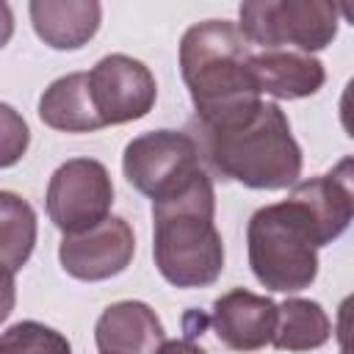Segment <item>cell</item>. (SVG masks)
<instances>
[{
	"label": "cell",
	"instance_id": "6",
	"mask_svg": "<svg viewBox=\"0 0 354 354\" xmlns=\"http://www.w3.org/2000/svg\"><path fill=\"white\" fill-rule=\"evenodd\" d=\"M337 14L332 0H252L238 8V28L263 50L296 47L313 55L337 36Z\"/></svg>",
	"mask_w": 354,
	"mask_h": 354
},
{
	"label": "cell",
	"instance_id": "17",
	"mask_svg": "<svg viewBox=\"0 0 354 354\" xmlns=\"http://www.w3.org/2000/svg\"><path fill=\"white\" fill-rule=\"evenodd\" d=\"M0 354H72L69 340L39 321H19L0 337Z\"/></svg>",
	"mask_w": 354,
	"mask_h": 354
},
{
	"label": "cell",
	"instance_id": "22",
	"mask_svg": "<svg viewBox=\"0 0 354 354\" xmlns=\"http://www.w3.org/2000/svg\"><path fill=\"white\" fill-rule=\"evenodd\" d=\"M158 354H207V351L196 346L191 337H183V340H166Z\"/></svg>",
	"mask_w": 354,
	"mask_h": 354
},
{
	"label": "cell",
	"instance_id": "2",
	"mask_svg": "<svg viewBox=\"0 0 354 354\" xmlns=\"http://www.w3.org/2000/svg\"><path fill=\"white\" fill-rule=\"evenodd\" d=\"M202 160L224 180L257 191L293 188L301 177V147L277 102H252L235 113L188 124Z\"/></svg>",
	"mask_w": 354,
	"mask_h": 354
},
{
	"label": "cell",
	"instance_id": "15",
	"mask_svg": "<svg viewBox=\"0 0 354 354\" xmlns=\"http://www.w3.org/2000/svg\"><path fill=\"white\" fill-rule=\"evenodd\" d=\"M332 337V324L324 307L313 299H285L279 304L277 332L271 346L279 351H313Z\"/></svg>",
	"mask_w": 354,
	"mask_h": 354
},
{
	"label": "cell",
	"instance_id": "21",
	"mask_svg": "<svg viewBox=\"0 0 354 354\" xmlns=\"http://www.w3.org/2000/svg\"><path fill=\"white\" fill-rule=\"evenodd\" d=\"M337 111H340V124H343L346 136L354 138V77L346 83V88H343V94H340Z\"/></svg>",
	"mask_w": 354,
	"mask_h": 354
},
{
	"label": "cell",
	"instance_id": "24",
	"mask_svg": "<svg viewBox=\"0 0 354 354\" xmlns=\"http://www.w3.org/2000/svg\"><path fill=\"white\" fill-rule=\"evenodd\" d=\"M340 354H343V351H340Z\"/></svg>",
	"mask_w": 354,
	"mask_h": 354
},
{
	"label": "cell",
	"instance_id": "14",
	"mask_svg": "<svg viewBox=\"0 0 354 354\" xmlns=\"http://www.w3.org/2000/svg\"><path fill=\"white\" fill-rule=\"evenodd\" d=\"M39 119L61 133H94L105 127L91 97L88 72H69L53 80L39 97Z\"/></svg>",
	"mask_w": 354,
	"mask_h": 354
},
{
	"label": "cell",
	"instance_id": "16",
	"mask_svg": "<svg viewBox=\"0 0 354 354\" xmlns=\"http://www.w3.org/2000/svg\"><path fill=\"white\" fill-rule=\"evenodd\" d=\"M0 243L6 277L11 279L36 246V213L14 191H0Z\"/></svg>",
	"mask_w": 354,
	"mask_h": 354
},
{
	"label": "cell",
	"instance_id": "19",
	"mask_svg": "<svg viewBox=\"0 0 354 354\" xmlns=\"http://www.w3.org/2000/svg\"><path fill=\"white\" fill-rule=\"evenodd\" d=\"M335 337L343 354H354V293H348L337 307Z\"/></svg>",
	"mask_w": 354,
	"mask_h": 354
},
{
	"label": "cell",
	"instance_id": "23",
	"mask_svg": "<svg viewBox=\"0 0 354 354\" xmlns=\"http://www.w3.org/2000/svg\"><path fill=\"white\" fill-rule=\"evenodd\" d=\"M337 11H340L351 25H354V3H340V6H337Z\"/></svg>",
	"mask_w": 354,
	"mask_h": 354
},
{
	"label": "cell",
	"instance_id": "8",
	"mask_svg": "<svg viewBox=\"0 0 354 354\" xmlns=\"http://www.w3.org/2000/svg\"><path fill=\"white\" fill-rule=\"evenodd\" d=\"M88 83L105 127L144 119L158 100V83L149 66L124 53L100 58L88 72Z\"/></svg>",
	"mask_w": 354,
	"mask_h": 354
},
{
	"label": "cell",
	"instance_id": "3",
	"mask_svg": "<svg viewBox=\"0 0 354 354\" xmlns=\"http://www.w3.org/2000/svg\"><path fill=\"white\" fill-rule=\"evenodd\" d=\"M252 55V41L230 19H205L183 33L180 75L194 102V119L210 122L260 100Z\"/></svg>",
	"mask_w": 354,
	"mask_h": 354
},
{
	"label": "cell",
	"instance_id": "11",
	"mask_svg": "<svg viewBox=\"0 0 354 354\" xmlns=\"http://www.w3.org/2000/svg\"><path fill=\"white\" fill-rule=\"evenodd\" d=\"M94 343L100 354H158L166 343V332L149 304L116 301L97 318Z\"/></svg>",
	"mask_w": 354,
	"mask_h": 354
},
{
	"label": "cell",
	"instance_id": "10",
	"mask_svg": "<svg viewBox=\"0 0 354 354\" xmlns=\"http://www.w3.org/2000/svg\"><path fill=\"white\" fill-rule=\"evenodd\" d=\"M279 304L246 288H232L213 301L207 324L216 337L232 351H257L274 340Z\"/></svg>",
	"mask_w": 354,
	"mask_h": 354
},
{
	"label": "cell",
	"instance_id": "20",
	"mask_svg": "<svg viewBox=\"0 0 354 354\" xmlns=\"http://www.w3.org/2000/svg\"><path fill=\"white\" fill-rule=\"evenodd\" d=\"M326 177L335 183V188L340 191V196L346 199V205L351 207V216H354V155L340 158Z\"/></svg>",
	"mask_w": 354,
	"mask_h": 354
},
{
	"label": "cell",
	"instance_id": "1",
	"mask_svg": "<svg viewBox=\"0 0 354 354\" xmlns=\"http://www.w3.org/2000/svg\"><path fill=\"white\" fill-rule=\"evenodd\" d=\"M351 207L321 174L293 185L288 199L252 213L246 227L249 266L268 290L296 293L318 277V249L346 232Z\"/></svg>",
	"mask_w": 354,
	"mask_h": 354
},
{
	"label": "cell",
	"instance_id": "9",
	"mask_svg": "<svg viewBox=\"0 0 354 354\" xmlns=\"http://www.w3.org/2000/svg\"><path fill=\"white\" fill-rule=\"evenodd\" d=\"M133 254H136L133 227L119 216H108L102 224L86 232L64 235L58 246L61 268L80 282H102L122 274L133 263Z\"/></svg>",
	"mask_w": 354,
	"mask_h": 354
},
{
	"label": "cell",
	"instance_id": "5",
	"mask_svg": "<svg viewBox=\"0 0 354 354\" xmlns=\"http://www.w3.org/2000/svg\"><path fill=\"white\" fill-rule=\"evenodd\" d=\"M122 171L152 205L180 199L210 180L202 169L199 147L185 130H149L136 136L124 147Z\"/></svg>",
	"mask_w": 354,
	"mask_h": 354
},
{
	"label": "cell",
	"instance_id": "4",
	"mask_svg": "<svg viewBox=\"0 0 354 354\" xmlns=\"http://www.w3.org/2000/svg\"><path fill=\"white\" fill-rule=\"evenodd\" d=\"M216 191L205 180L191 194L152 205V257L160 277L174 288H207L221 277L224 243L213 224Z\"/></svg>",
	"mask_w": 354,
	"mask_h": 354
},
{
	"label": "cell",
	"instance_id": "7",
	"mask_svg": "<svg viewBox=\"0 0 354 354\" xmlns=\"http://www.w3.org/2000/svg\"><path fill=\"white\" fill-rule=\"evenodd\" d=\"M44 199L50 221L64 235H77L111 216L113 183L100 160L72 158L53 171Z\"/></svg>",
	"mask_w": 354,
	"mask_h": 354
},
{
	"label": "cell",
	"instance_id": "13",
	"mask_svg": "<svg viewBox=\"0 0 354 354\" xmlns=\"http://www.w3.org/2000/svg\"><path fill=\"white\" fill-rule=\"evenodd\" d=\"M28 11L36 36L53 50H80L102 19V6L94 0H33Z\"/></svg>",
	"mask_w": 354,
	"mask_h": 354
},
{
	"label": "cell",
	"instance_id": "18",
	"mask_svg": "<svg viewBox=\"0 0 354 354\" xmlns=\"http://www.w3.org/2000/svg\"><path fill=\"white\" fill-rule=\"evenodd\" d=\"M3 122H6V136H3V158H0V166L8 169L28 149L30 136H28V124L14 113L11 105H3Z\"/></svg>",
	"mask_w": 354,
	"mask_h": 354
},
{
	"label": "cell",
	"instance_id": "12",
	"mask_svg": "<svg viewBox=\"0 0 354 354\" xmlns=\"http://www.w3.org/2000/svg\"><path fill=\"white\" fill-rule=\"evenodd\" d=\"M252 75L260 94L274 100H301L321 91L326 69L315 55L299 50H260L252 55Z\"/></svg>",
	"mask_w": 354,
	"mask_h": 354
}]
</instances>
